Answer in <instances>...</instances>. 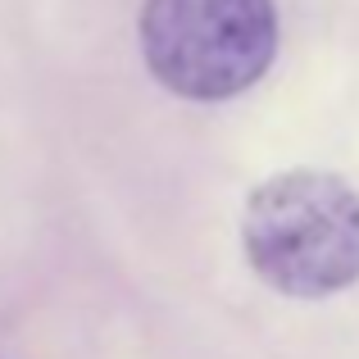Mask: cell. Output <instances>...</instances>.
Listing matches in <instances>:
<instances>
[{
    "instance_id": "7a4b0ae2",
    "label": "cell",
    "mask_w": 359,
    "mask_h": 359,
    "mask_svg": "<svg viewBox=\"0 0 359 359\" xmlns=\"http://www.w3.org/2000/svg\"><path fill=\"white\" fill-rule=\"evenodd\" d=\"M141 55L182 100H228L255 87L278 55L273 0H146Z\"/></svg>"
},
{
    "instance_id": "6da1fadb",
    "label": "cell",
    "mask_w": 359,
    "mask_h": 359,
    "mask_svg": "<svg viewBox=\"0 0 359 359\" xmlns=\"http://www.w3.org/2000/svg\"><path fill=\"white\" fill-rule=\"evenodd\" d=\"M241 245L282 296H337L359 282V191L323 168L273 173L241 210Z\"/></svg>"
}]
</instances>
